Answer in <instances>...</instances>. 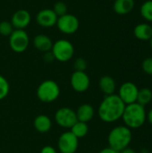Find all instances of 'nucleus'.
<instances>
[{
    "label": "nucleus",
    "mask_w": 152,
    "mask_h": 153,
    "mask_svg": "<svg viewBox=\"0 0 152 153\" xmlns=\"http://www.w3.org/2000/svg\"><path fill=\"white\" fill-rule=\"evenodd\" d=\"M125 104L117 94L105 96L98 108L99 119L105 123H115L122 118Z\"/></svg>",
    "instance_id": "nucleus-1"
},
{
    "label": "nucleus",
    "mask_w": 152,
    "mask_h": 153,
    "mask_svg": "<svg viewBox=\"0 0 152 153\" xmlns=\"http://www.w3.org/2000/svg\"><path fill=\"white\" fill-rule=\"evenodd\" d=\"M125 126L132 129H139L147 121V112L145 107L134 102L125 105L122 118Z\"/></svg>",
    "instance_id": "nucleus-2"
},
{
    "label": "nucleus",
    "mask_w": 152,
    "mask_h": 153,
    "mask_svg": "<svg viewBox=\"0 0 152 153\" xmlns=\"http://www.w3.org/2000/svg\"><path fill=\"white\" fill-rule=\"evenodd\" d=\"M133 140V132L130 128L124 126H117L110 130L108 135V147L120 152L129 147Z\"/></svg>",
    "instance_id": "nucleus-3"
},
{
    "label": "nucleus",
    "mask_w": 152,
    "mask_h": 153,
    "mask_svg": "<svg viewBox=\"0 0 152 153\" xmlns=\"http://www.w3.org/2000/svg\"><path fill=\"white\" fill-rule=\"evenodd\" d=\"M37 98L43 103H52L60 96V87L53 80H45L38 87Z\"/></svg>",
    "instance_id": "nucleus-4"
},
{
    "label": "nucleus",
    "mask_w": 152,
    "mask_h": 153,
    "mask_svg": "<svg viewBox=\"0 0 152 153\" xmlns=\"http://www.w3.org/2000/svg\"><path fill=\"white\" fill-rule=\"evenodd\" d=\"M55 60L65 63L70 61L74 55V47L71 41L65 39H60L53 42L51 48Z\"/></svg>",
    "instance_id": "nucleus-5"
},
{
    "label": "nucleus",
    "mask_w": 152,
    "mask_h": 153,
    "mask_svg": "<svg viewBox=\"0 0 152 153\" xmlns=\"http://www.w3.org/2000/svg\"><path fill=\"white\" fill-rule=\"evenodd\" d=\"M30 45V37L25 30H14L9 36L10 48L15 53L26 51Z\"/></svg>",
    "instance_id": "nucleus-6"
},
{
    "label": "nucleus",
    "mask_w": 152,
    "mask_h": 153,
    "mask_svg": "<svg viewBox=\"0 0 152 153\" xmlns=\"http://www.w3.org/2000/svg\"><path fill=\"white\" fill-rule=\"evenodd\" d=\"M54 117L56 125L65 129H71V127L78 121L75 111L68 107L58 108L56 111Z\"/></svg>",
    "instance_id": "nucleus-7"
},
{
    "label": "nucleus",
    "mask_w": 152,
    "mask_h": 153,
    "mask_svg": "<svg viewBox=\"0 0 152 153\" xmlns=\"http://www.w3.org/2000/svg\"><path fill=\"white\" fill-rule=\"evenodd\" d=\"M56 25L62 33L71 35L75 33L79 30L80 21L75 15L67 13L57 18Z\"/></svg>",
    "instance_id": "nucleus-8"
},
{
    "label": "nucleus",
    "mask_w": 152,
    "mask_h": 153,
    "mask_svg": "<svg viewBox=\"0 0 152 153\" xmlns=\"http://www.w3.org/2000/svg\"><path fill=\"white\" fill-rule=\"evenodd\" d=\"M79 147V139L70 131L63 133L57 141V148L60 153H75Z\"/></svg>",
    "instance_id": "nucleus-9"
},
{
    "label": "nucleus",
    "mask_w": 152,
    "mask_h": 153,
    "mask_svg": "<svg viewBox=\"0 0 152 153\" xmlns=\"http://www.w3.org/2000/svg\"><path fill=\"white\" fill-rule=\"evenodd\" d=\"M138 92L139 88L135 83L132 82H125L120 86L117 95L125 105H129L136 102Z\"/></svg>",
    "instance_id": "nucleus-10"
},
{
    "label": "nucleus",
    "mask_w": 152,
    "mask_h": 153,
    "mask_svg": "<svg viewBox=\"0 0 152 153\" xmlns=\"http://www.w3.org/2000/svg\"><path fill=\"white\" fill-rule=\"evenodd\" d=\"M70 84L74 91L82 93L89 90L90 86V79L85 72L74 71L70 78Z\"/></svg>",
    "instance_id": "nucleus-11"
},
{
    "label": "nucleus",
    "mask_w": 152,
    "mask_h": 153,
    "mask_svg": "<svg viewBox=\"0 0 152 153\" xmlns=\"http://www.w3.org/2000/svg\"><path fill=\"white\" fill-rule=\"evenodd\" d=\"M57 15L55 13L53 9L45 8L40 10L36 15L37 23L43 28H51L56 24Z\"/></svg>",
    "instance_id": "nucleus-12"
},
{
    "label": "nucleus",
    "mask_w": 152,
    "mask_h": 153,
    "mask_svg": "<svg viewBox=\"0 0 152 153\" xmlns=\"http://www.w3.org/2000/svg\"><path fill=\"white\" fill-rule=\"evenodd\" d=\"M10 22L14 30H24L30 23L31 16L27 10L20 9L13 13Z\"/></svg>",
    "instance_id": "nucleus-13"
},
{
    "label": "nucleus",
    "mask_w": 152,
    "mask_h": 153,
    "mask_svg": "<svg viewBox=\"0 0 152 153\" xmlns=\"http://www.w3.org/2000/svg\"><path fill=\"white\" fill-rule=\"evenodd\" d=\"M75 113H76L78 121L88 124L90 121H91L93 119V117L95 116V109L90 104L84 103L78 107Z\"/></svg>",
    "instance_id": "nucleus-14"
},
{
    "label": "nucleus",
    "mask_w": 152,
    "mask_h": 153,
    "mask_svg": "<svg viewBox=\"0 0 152 153\" xmlns=\"http://www.w3.org/2000/svg\"><path fill=\"white\" fill-rule=\"evenodd\" d=\"M32 43L34 48L42 53L51 51L53 46L52 39L46 34H38L37 36L34 37Z\"/></svg>",
    "instance_id": "nucleus-15"
},
{
    "label": "nucleus",
    "mask_w": 152,
    "mask_h": 153,
    "mask_svg": "<svg viewBox=\"0 0 152 153\" xmlns=\"http://www.w3.org/2000/svg\"><path fill=\"white\" fill-rule=\"evenodd\" d=\"M33 126L35 130L40 134H46L52 128V121L47 115H39L34 118Z\"/></svg>",
    "instance_id": "nucleus-16"
},
{
    "label": "nucleus",
    "mask_w": 152,
    "mask_h": 153,
    "mask_svg": "<svg viewBox=\"0 0 152 153\" xmlns=\"http://www.w3.org/2000/svg\"><path fill=\"white\" fill-rule=\"evenodd\" d=\"M99 90L106 95H112L115 94L116 89V83L113 77L110 75H104L99 81Z\"/></svg>",
    "instance_id": "nucleus-17"
},
{
    "label": "nucleus",
    "mask_w": 152,
    "mask_h": 153,
    "mask_svg": "<svg viewBox=\"0 0 152 153\" xmlns=\"http://www.w3.org/2000/svg\"><path fill=\"white\" fill-rule=\"evenodd\" d=\"M134 4V0H116L113 4V9L116 14L125 15L133 10Z\"/></svg>",
    "instance_id": "nucleus-18"
},
{
    "label": "nucleus",
    "mask_w": 152,
    "mask_h": 153,
    "mask_svg": "<svg viewBox=\"0 0 152 153\" xmlns=\"http://www.w3.org/2000/svg\"><path fill=\"white\" fill-rule=\"evenodd\" d=\"M133 35L140 40H150L152 38V26L148 23H139L133 29Z\"/></svg>",
    "instance_id": "nucleus-19"
},
{
    "label": "nucleus",
    "mask_w": 152,
    "mask_h": 153,
    "mask_svg": "<svg viewBox=\"0 0 152 153\" xmlns=\"http://www.w3.org/2000/svg\"><path fill=\"white\" fill-rule=\"evenodd\" d=\"M70 132L78 139L85 137L89 133V126L87 123L77 121L70 129Z\"/></svg>",
    "instance_id": "nucleus-20"
},
{
    "label": "nucleus",
    "mask_w": 152,
    "mask_h": 153,
    "mask_svg": "<svg viewBox=\"0 0 152 153\" xmlns=\"http://www.w3.org/2000/svg\"><path fill=\"white\" fill-rule=\"evenodd\" d=\"M152 101V91L150 88L144 87L142 88L141 90L139 89L138 96H137V100L136 102L142 105V106H147Z\"/></svg>",
    "instance_id": "nucleus-21"
},
{
    "label": "nucleus",
    "mask_w": 152,
    "mask_h": 153,
    "mask_svg": "<svg viewBox=\"0 0 152 153\" xmlns=\"http://www.w3.org/2000/svg\"><path fill=\"white\" fill-rule=\"evenodd\" d=\"M140 13L143 19L152 22V0H147L142 4Z\"/></svg>",
    "instance_id": "nucleus-22"
},
{
    "label": "nucleus",
    "mask_w": 152,
    "mask_h": 153,
    "mask_svg": "<svg viewBox=\"0 0 152 153\" xmlns=\"http://www.w3.org/2000/svg\"><path fill=\"white\" fill-rule=\"evenodd\" d=\"M10 91V84L5 77L0 74V100L5 99Z\"/></svg>",
    "instance_id": "nucleus-23"
},
{
    "label": "nucleus",
    "mask_w": 152,
    "mask_h": 153,
    "mask_svg": "<svg viewBox=\"0 0 152 153\" xmlns=\"http://www.w3.org/2000/svg\"><path fill=\"white\" fill-rule=\"evenodd\" d=\"M13 30H14V28L12 25L11 22H8V21L0 22V35L4 37H9Z\"/></svg>",
    "instance_id": "nucleus-24"
},
{
    "label": "nucleus",
    "mask_w": 152,
    "mask_h": 153,
    "mask_svg": "<svg viewBox=\"0 0 152 153\" xmlns=\"http://www.w3.org/2000/svg\"><path fill=\"white\" fill-rule=\"evenodd\" d=\"M67 4L62 1H59V2H56L55 4H54V8H53V11L55 12V13L57 15V17H60L65 13H67Z\"/></svg>",
    "instance_id": "nucleus-25"
},
{
    "label": "nucleus",
    "mask_w": 152,
    "mask_h": 153,
    "mask_svg": "<svg viewBox=\"0 0 152 153\" xmlns=\"http://www.w3.org/2000/svg\"><path fill=\"white\" fill-rule=\"evenodd\" d=\"M73 67L75 71H81L85 72L87 68V61L83 57H78L73 62Z\"/></svg>",
    "instance_id": "nucleus-26"
},
{
    "label": "nucleus",
    "mask_w": 152,
    "mask_h": 153,
    "mask_svg": "<svg viewBox=\"0 0 152 153\" xmlns=\"http://www.w3.org/2000/svg\"><path fill=\"white\" fill-rule=\"evenodd\" d=\"M142 68L146 74L152 76V57H147L142 61Z\"/></svg>",
    "instance_id": "nucleus-27"
},
{
    "label": "nucleus",
    "mask_w": 152,
    "mask_h": 153,
    "mask_svg": "<svg viewBox=\"0 0 152 153\" xmlns=\"http://www.w3.org/2000/svg\"><path fill=\"white\" fill-rule=\"evenodd\" d=\"M40 153H57L56 150L53 147V146H50V145H46L44 146L41 151Z\"/></svg>",
    "instance_id": "nucleus-28"
},
{
    "label": "nucleus",
    "mask_w": 152,
    "mask_h": 153,
    "mask_svg": "<svg viewBox=\"0 0 152 153\" xmlns=\"http://www.w3.org/2000/svg\"><path fill=\"white\" fill-rule=\"evenodd\" d=\"M43 58H44V60H45L46 62H47V63H50V62H52V61L55 60V57H54L53 54L51 53V51H48V52L44 53Z\"/></svg>",
    "instance_id": "nucleus-29"
},
{
    "label": "nucleus",
    "mask_w": 152,
    "mask_h": 153,
    "mask_svg": "<svg viewBox=\"0 0 152 153\" xmlns=\"http://www.w3.org/2000/svg\"><path fill=\"white\" fill-rule=\"evenodd\" d=\"M99 153H119L118 152H116V151H115V150H113L112 148H110V147H107V148H104V149H102L100 152Z\"/></svg>",
    "instance_id": "nucleus-30"
},
{
    "label": "nucleus",
    "mask_w": 152,
    "mask_h": 153,
    "mask_svg": "<svg viewBox=\"0 0 152 153\" xmlns=\"http://www.w3.org/2000/svg\"><path fill=\"white\" fill-rule=\"evenodd\" d=\"M147 120H148V122L152 126V108H151L149 110V112L147 113Z\"/></svg>",
    "instance_id": "nucleus-31"
},
{
    "label": "nucleus",
    "mask_w": 152,
    "mask_h": 153,
    "mask_svg": "<svg viewBox=\"0 0 152 153\" xmlns=\"http://www.w3.org/2000/svg\"><path fill=\"white\" fill-rule=\"evenodd\" d=\"M119 153H137L134 150H133L132 148H129V147H127V148H125V149H124L123 151H121Z\"/></svg>",
    "instance_id": "nucleus-32"
},
{
    "label": "nucleus",
    "mask_w": 152,
    "mask_h": 153,
    "mask_svg": "<svg viewBox=\"0 0 152 153\" xmlns=\"http://www.w3.org/2000/svg\"><path fill=\"white\" fill-rule=\"evenodd\" d=\"M151 40V49H152V38L150 39Z\"/></svg>",
    "instance_id": "nucleus-33"
}]
</instances>
